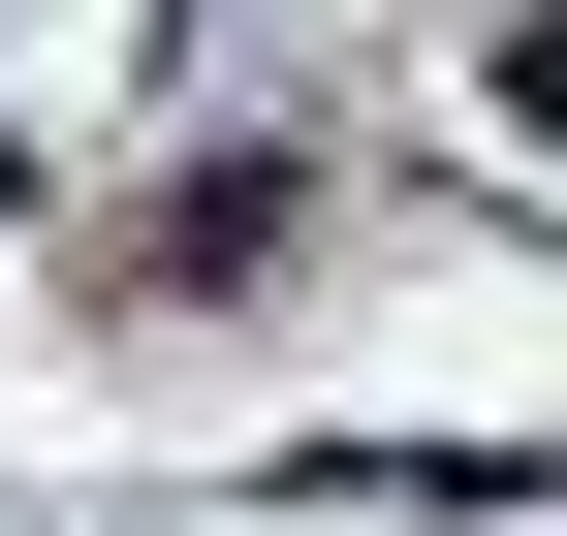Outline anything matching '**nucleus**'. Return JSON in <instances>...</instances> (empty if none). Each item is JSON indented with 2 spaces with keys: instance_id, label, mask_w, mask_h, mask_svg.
I'll use <instances>...</instances> for the list:
<instances>
[{
  "instance_id": "obj_1",
  "label": "nucleus",
  "mask_w": 567,
  "mask_h": 536,
  "mask_svg": "<svg viewBox=\"0 0 567 536\" xmlns=\"http://www.w3.org/2000/svg\"><path fill=\"white\" fill-rule=\"evenodd\" d=\"M505 95H536V126H567V0H536V32H505Z\"/></svg>"
}]
</instances>
